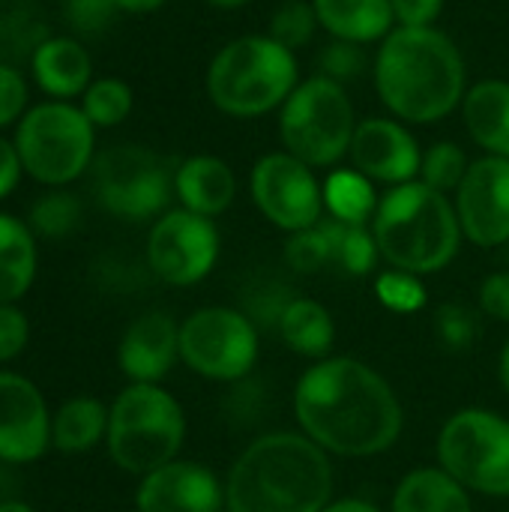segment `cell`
Instances as JSON below:
<instances>
[{
	"instance_id": "d6986e66",
	"label": "cell",
	"mask_w": 509,
	"mask_h": 512,
	"mask_svg": "<svg viewBox=\"0 0 509 512\" xmlns=\"http://www.w3.org/2000/svg\"><path fill=\"white\" fill-rule=\"evenodd\" d=\"M30 75L48 99L72 102L93 84V57L78 39L48 33L30 51Z\"/></svg>"
},
{
	"instance_id": "7a4b0ae2",
	"label": "cell",
	"mask_w": 509,
	"mask_h": 512,
	"mask_svg": "<svg viewBox=\"0 0 509 512\" xmlns=\"http://www.w3.org/2000/svg\"><path fill=\"white\" fill-rule=\"evenodd\" d=\"M372 78L384 108L408 126L441 123L468 93L465 57L438 27H393L378 42Z\"/></svg>"
},
{
	"instance_id": "7dc6e473",
	"label": "cell",
	"mask_w": 509,
	"mask_h": 512,
	"mask_svg": "<svg viewBox=\"0 0 509 512\" xmlns=\"http://www.w3.org/2000/svg\"><path fill=\"white\" fill-rule=\"evenodd\" d=\"M207 3L216 6V9H240V6H246L252 0H207Z\"/></svg>"
},
{
	"instance_id": "f546056e",
	"label": "cell",
	"mask_w": 509,
	"mask_h": 512,
	"mask_svg": "<svg viewBox=\"0 0 509 512\" xmlns=\"http://www.w3.org/2000/svg\"><path fill=\"white\" fill-rule=\"evenodd\" d=\"M81 219V204L72 192L66 189H51L42 198L33 201L27 225L36 237H48V240H60L66 234H72L78 228Z\"/></svg>"
},
{
	"instance_id": "f35d334b",
	"label": "cell",
	"mask_w": 509,
	"mask_h": 512,
	"mask_svg": "<svg viewBox=\"0 0 509 512\" xmlns=\"http://www.w3.org/2000/svg\"><path fill=\"white\" fill-rule=\"evenodd\" d=\"M30 339L27 315L15 303H0V363L15 360Z\"/></svg>"
},
{
	"instance_id": "4316f807",
	"label": "cell",
	"mask_w": 509,
	"mask_h": 512,
	"mask_svg": "<svg viewBox=\"0 0 509 512\" xmlns=\"http://www.w3.org/2000/svg\"><path fill=\"white\" fill-rule=\"evenodd\" d=\"M321 228L330 240V270L360 279L375 273L381 252L372 234V225H351L339 219H321Z\"/></svg>"
},
{
	"instance_id": "30bf717a",
	"label": "cell",
	"mask_w": 509,
	"mask_h": 512,
	"mask_svg": "<svg viewBox=\"0 0 509 512\" xmlns=\"http://www.w3.org/2000/svg\"><path fill=\"white\" fill-rule=\"evenodd\" d=\"M174 171L165 156L141 144H114L93 159L99 204L126 222L159 219L174 195Z\"/></svg>"
},
{
	"instance_id": "8d00e7d4",
	"label": "cell",
	"mask_w": 509,
	"mask_h": 512,
	"mask_svg": "<svg viewBox=\"0 0 509 512\" xmlns=\"http://www.w3.org/2000/svg\"><path fill=\"white\" fill-rule=\"evenodd\" d=\"M66 21L81 36H96L111 27L114 15L120 12L114 0H63Z\"/></svg>"
},
{
	"instance_id": "4dcf8cb0",
	"label": "cell",
	"mask_w": 509,
	"mask_h": 512,
	"mask_svg": "<svg viewBox=\"0 0 509 512\" xmlns=\"http://www.w3.org/2000/svg\"><path fill=\"white\" fill-rule=\"evenodd\" d=\"M471 162L465 156V150L453 141H435L432 147L423 150V162H420V180L444 195L456 192L468 174Z\"/></svg>"
},
{
	"instance_id": "bcb514c9",
	"label": "cell",
	"mask_w": 509,
	"mask_h": 512,
	"mask_svg": "<svg viewBox=\"0 0 509 512\" xmlns=\"http://www.w3.org/2000/svg\"><path fill=\"white\" fill-rule=\"evenodd\" d=\"M0 512H33V507L24 501H0Z\"/></svg>"
},
{
	"instance_id": "836d02e7",
	"label": "cell",
	"mask_w": 509,
	"mask_h": 512,
	"mask_svg": "<svg viewBox=\"0 0 509 512\" xmlns=\"http://www.w3.org/2000/svg\"><path fill=\"white\" fill-rule=\"evenodd\" d=\"M285 264L294 273H303V276H315L321 270H330V240H327L321 222L306 228V231L288 234V240H285Z\"/></svg>"
},
{
	"instance_id": "e0dca14e",
	"label": "cell",
	"mask_w": 509,
	"mask_h": 512,
	"mask_svg": "<svg viewBox=\"0 0 509 512\" xmlns=\"http://www.w3.org/2000/svg\"><path fill=\"white\" fill-rule=\"evenodd\" d=\"M138 512H222L225 483L198 462H168L141 477L135 492Z\"/></svg>"
},
{
	"instance_id": "ab89813d",
	"label": "cell",
	"mask_w": 509,
	"mask_h": 512,
	"mask_svg": "<svg viewBox=\"0 0 509 512\" xmlns=\"http://www.w3.org/2000/svg\"><path fill=\"white\" fill-rule=\"evenodd\" d=\"M447 0H390L396 27H435Z\"/></svg>"
},
{
	"instance_id": "277c9868",
	"label": "cell",
	"mask_w": 509,
	"mask_h": 512,
	"mask_svg": "<svg viewBox=\"0 0 509 512\" xmlns=\"http://www.w3.org/2000/svg\"><path fill=\"white\" fill-rule=\"evenodd\" d=\"M372 234L381 261L414 276H429L450 267L465 240L450 195L426 186L423 180L393 186L381 195Z\"/></svg>"
},
{
	"instance_id": "ee69618b",
	"label": "cell",
	"mask_w": 509,
	"mask_h": 512,
	"mask_svg": "<svg viewBox=\"0 0 509 512\" xmlns=\"http://www.w3.org/2000/svg\"><path fill=\"white\" fill-rule=\"evenodd\" d=\"M120 12H132V15H144V12H156L159 6H165V0H114Z\"/></svg>"
},
{
	"instance_id": "3957f363",
	"label": "cell",
	"mask_w": 509,
	"mask_h": 512,
	"mask_svg": "<svg viewBox=\"0 0 509 512\" xmlns=\"http://www.w3.org/2000/svg\"><path fill=\"white\" fill-rule=\"evenodd\" d=\"M330 501V453L303 432L255 438L225 477V512H321Z\"/></svg>"
},
{
	"instance_id": "7c38bea8",
	"label": "cell",
	"mask_w": 509,
	"mask_h": 512,
	"mask_svg": "<svg viewBox=\"0 0 509 512\" xmlns=\"http://www.w3.org/2000/svg\"><path fill=\"white\" fill-rule=\"evenodd\" d=\"M249 192L258 213L285 234L306 231L324 219V183L315 168L276 150L261 156L249 174Z\"/></svg>"
},
{
	"instance_id": "44dd1931",
	"label": "cell",
	"mask_w": 509,
	"mask_h": 512,
	"mask_svg": "<svg viewBox=\"0 0 509 512\" xmlns=\"http://www.w3.org/2000/svg\"><path fill=\"white\" fill-rule=\"evenodd\" d=\"M462 120L486 156L509 159V81L486 78L471 84L462 99Z\"/></svg>"
},
{
	"instance_id": "4fadbf2b",
	"label": "cell",
	"mask_w": 509,
	"mask_h": 512,
	"mask_svg": "<svg viewBox=\"0 0 509 512\" xmlns=\"http://www.w3.org/2000/svg\"><path fill=\"white\" fill-rule=\"evenodd\" d=\"M219 228L192 210H165L147 234V264L156 279L174 288L204 282L219 261Z\"/></svg>"
},
{
	"instance_id": "b9f144b4",
	"label": "cell",
	"mask_w": 509,
	"mask_h": 512,
	"mask_svg": "<svg viewBox=\"0 0 509 512\" xmlns=\"http://www.w3.org/2000/svg\"><path fill=\"white\" fill-rule=\"evenodd\" d=\"M21 174H24V165H21V156L15 150V141L0 135V201L6 195H12V189L18 186Z\"/></svg>"
},
{
	"instance_id": "d4e9b609",
	"label": "cell",
	"mask_w": 509,
	"mask_h": 512,
	"mask_svg": "<svg viewBox=\"0 0 509 512\" xmlns=\"http://www.w3.org/2000/svg\"><path fill=\"white\" fill-rule=\"evenodd\" d=\"M36 234L27 222L0 213V303H18L36 279Z\"/></svg>"
},
{
	"instance_id": "8fae6325",
	"label": "cell",
	"mask_w": 509,
	"mask_h": 512,
	"mask_svg": "<svg viewBox=\"0 0 509 512\" xmlns=\"http://www.w3.org/2000/svg\"><path fill=\"white\" fill-rule=\"evenodd\" d=\"M258 330L231 306L195 309L180 324V360L207 381H243L258 363Z\"/></svg>"
},
{
	"instance_id": "7bdbcfd3",
	"label": "cell",
	"mask_w": 509,
	"mask_h": 512,
	"mask_svg": "<svg viewBox=\"0 0 509 512\" xmlns=\"http://www.w3.org/2000/svg\"><path fill=\"white\" fill-rule=\"evenodd\" d=\"M321 512H381L372 501H363V498H339V501H330Z\"/></svg>"
},
{
	"instance_id": "d590c367",
	"label": "cell",
	"mask_w": 509,
	"mask_h": 512,
	"mask_svg": "<svg viewBox=\"0 0 509 512\" xmlns=\"http://www.w3.org/2000/svg\"><path fill=\"white\" fill-rule=\"evenodd\" d=\"M318 63H321V72L318 75H327V78L345 84V81L357 78L366 69V51H363V45L342 42V39H330V45H324Z\"/></svg>"
},
{
	"instance_id": "603a6c76",
	"label": "cell",
	"mask_w": 509,
	"mask_h": 512,
	"mask_svg": "<svg viewBox=\"0 0 509 512\" xmlns=\"http://www.w3.org/2000/svg\"><path fill=\"white\" fill-rule=\"evenodd\" d=\"M276 327L282 342L306 357V360H327L333 357V345H336V321L330 315L327 306H321L318 300L309 297H294L288 303H282L279 315H276Z\"/></svg>"
},
{
	"instance_id": "5b68a950",
	"label": "cell",
	"mask_w": 509,
	"mask_h": 512,
	"mask_svg": "<svg viewBox=\"0 0 509 512\" xmlns=\"http://www.w3.org/2000/svg\"><path fill=\"white\" fill-rule=\"evenodd\" d=\"M300 84L294 51L267 33H249L225 42L204 75L210 102L228 117H261L285 105Z\"/></svg>"
},
{
	"instance_id": "83f0119b",
	"label": "cell",
	"mask_w": 509,
	"mask_h": 512,
	"mask_svg": "<svg viewBox=\"0 0 509 512\" xmlns=\"http://www.w3.org/2000/svg\"><path fill=\"white\" fill-rule=\"evenodd\" d=\"M378 192L369 177H363L357 168H339L330 171L324 180V210L330 219L351 222V225H372L378 210Z\"/></svg>"
},
{
	"instance_id": "1f68e13d",
	"label": "cell",
	"mask_w": 509,
	"mask_h": 512,
	"mask_svg": "<svg viewBox=\"0 0 509 512\" xmlns=\"http://www.w3.org/2000/svg\"><path fill=\"white\" fill-rule=\"evenodd\" d=\"M318 27L321 24H318L312 0H285L270 15L267 36L276 39L279 45H285L288 51H300V48H306L315 39Z\"/></svg>"
},
{
	"instance_id": "8992f818",
	"label": "cell",
	"mask_w": 509,
	"mask_h": 512,
	"mask_svg": "<svg viewBox=\"0 0 509 512\" xmlns=\"http://www.w3.org/2000/svg\"><path fill=\"white\" fill-rule=\"evenodd\" d=\"M186 438L180 402L159 384H129L108 408V456L135 477L177 459Z\"/></svg>"
},
{
	"instance_id": "e575fe53",
	"label": "cell",
	"mask_w": 509,
	"mask_h": 512,
	"mask_svg": "<svg viewBox=\"0 0 509 512\" xmlns=\"http://www.w3.org/2000/svg\"><path fill=\"white\" fill-rule=\"evenodd\" d=\"M435 330H438V339L444 342V348H450V351H468L474 345V339H477V321L459 303L438 306Z\"/></svg>"
},
{
	"instance_id": "484cf974",
	"label": "cell",
	"mask_w": 509,
	"mask_h": 512,
	"mask_svg": "<svg viewBox=\"0 0 509 512\" xmlns=\"http://www.w3.org/2000/svg\"><path fill=\"white\" fill-rule=\"evenodd\" d=\"M108 435V408L93 396H75L51 417V447L60 453H87Z\"/></svg>"
},
{
	"instance_id": "9c48e42d",
	"label": "cell",
	"mask_w": 509,
	"mask_h": 512,
	"mask_svg": "<svg viewBox=\"0 0 509 512\" xmlns=\"http://www.w3.org/2000/svg\"><path fill=\"white\" fill-rule=\"evenodd\" d=\"M438 465L468 492L509 498V420L489 408H462L438 432Z\"/></svg>"
},
{
	"instance_id": "6da1fadb",
	"label": "cell",
	"mask_w": 509,
	"mask_h": 512,
	"mask_svg": "<svg viewBox=\"0 0 509 512\" xmlns=\"http://www.w3.org/2000/svg\"><path fill=\"white\" fill-rule=\"evenodd\" d=\"M294 417L306 438L342 459L381 456L405 429L396 390L357 357L312 363L294 387Z\"/></svg>"
},
{
	"instance_id": "ba28073f",
	"label": "cell",
	"mask_w": 509,
	"mask_h": 512,
	"mask_svg": "<svg viewBox=\"0 0 509 512\" xmlns=\"http://www.w3.org/2000/svg\"><path fill=\"white\" fill-rule=\"evenodd\" d=\"M357 123L345 84L312 75L279 108V141L309 168H333L348 156Z\"/></svg>"
},
{
	"instance_id": "ffe728a7",
	"label": "cell",
	"mask_w": 509,
	"mask_h": 512,
	"mask_svg": "<svg viewBox=\"0 0 509 512\" xmlns=\"http://www.w3.org/2000/svg\"><path fill=\"white\" fill-rule=\"evenodd\" d=\"M174 195L183 210L216 219L237 198V177L231 165L219 156L198 153L177 165L174 171Z\"/></svg>"
},
{
	"instance_id": "f1b7e54d",
	"label": "cell",
	"mask_w": 509,
	"mask_h": 512,
	"mask_svg": "<svg viewBox=\"0 0 509 512\" xmlns=\"http://www.w3.org/2000/svg\"><path fill=\"white\" fill-rule=\"evenodd\" d=\"M135 96L123 78H93L81 96V111L96 129H114L132 114Z\"/></svg>"
},
{
	"instance_id": "74e56055",
	"label": "cell",
	"mask_w": 509,
	"mask_h": 512,
	"mask_svg": "<svg viewBox=\"0 0 509 512\" xmlns=\"http://www.w3.org/2000/svg\"><path fill=\"white\" fill-rule=\"evenodd\" d=\"M27 96H30V87H27V78L21 75V69L0 60V129L15 126L24 117Z\"/></svg>"
},
{
	"instance_id": "5bb4252c",
	"label": "cell",
	"mask_w": 509,
	"mask_h": 512,
	"mask_svg": "<svg viewBox=\"0 0 509 512\" xmlns=\"http://www.w3.org/2000/svg\"><path fill=\"white\" fill-rule=\"evenodd\" d=\"M453 204L465 240L480 249L509 243V159L480 156L471 162Z\"/></svg>"
},
{
	"instance_id": "60d3db41",
	"label": "cell",
	"mask_w": 509,
	"mask_h": 512,
	"mask_svg": "<svg viewBox=\"0 0 509 512\" xmlns=\"http://www.w3.org/2000/svg\"><path fill=\"white\" fill-rule=\"evenodd\" d=\"M480 309L489 318L509 324V270H498V273L483 279V285H480Z\"/></svg>"
},
{
	"instance_id": "2e32d148",
	"label": "cell",
	"mask_w": 509,
	"mask_h": 512,
	"mask_svg": "<svg viewBox=\"0 0 509 512\" xmlns=\"http://www.w3.org/2000/svg\"><path fill=\"white\" fill-rule=\"evenodd\" d=\"M51 447V414L33 381L0 372V462L30 465Z\"/></svg>"
},
{
	"instance_id": "52a82bcc",
	"label": "cell",
	"mask_w": 509,
	"mask_h": 512,
	"mask_svg": "<svg viewBox=\"0 0 509 512\" xmlns=\"http://www.w3.org/2000/svg\"><path fill=\"white\" fill-rule=\"evenodd\" d=\"M15 150L24 174L48 189L75 183L96 159V126L81 105L45 99L15 123Z\"/></svg>"
},
{
	"instance_id": "9a60e30c",
	"label": "cell",
	"mask_w": 509,
	"mask_h": 512,
	"mask_svg": "<svg viewBox=\"0 0 509 512\" xmlns=\"http://www.w3.org/2000/svg\"><path fill=\"white\" fill-rule=\"evenodd\" d=\"M348 159L351 168H357L363 177L393 189L420 180L423 150L408 123L396 117H366L354 129Z\"/></svg>"
},
{
	"instance_id": "7402d4cb",
	"label": "cell",
	"mask_w": 509,
	"mask_h": 512,
	"mask_svg": "<svg viewBox=\"0 0 509 512\" xmlns=\"http://www.w3.org/2000/svg\"><path fill=\"white\" fill-rule=\"evenodd\" d=\"M318 24L342 42H384L396 27L390 0H312Z\"/></svg>"
},
{
	"instance_id": "ac0fdd59",
	"label": "cell",
	"mask_w": 509,
	"mask_h": 512,
	"mask_svg": "<svg viewBox=\"0 0 509 512\" xmlns=\"http://www.w3.org/2000/svg\"><path fill=\"white\" fill-rule=\"evenodd\" d=\"M180 360V324L168 312L135 318L117 348L120 372L129 384H159Z\"/></svg>"
},
{
	"instance_id": "f6af8a7d",
	"label": "cell",
	"mask_w": 509,
	"mask_h": 512,
	"mask_svg": "<svg viewBox=\"0 0 509 512\" xmlns=\"http://www.w3.org/2000/svg\"><path fill=\"white\" fill-rule=\"evenodd\" d=\"M498 381H501L504 393L509 396V339L507 345L501 348V357H498Z\"/></svg>"
},
{
	"instance_id": "cb8c5ba5",
	"label": "cell",
	"mask_w": 509,
	"mask_h": 512,
	"mask_svg": "<svg viewBox=\"0 0 509 512\" xmlns=\"http://www.w3.org/2000/svg\"><path fill=\"white\" fill-rule=\"evenodd\" d=\"M390 512H474L471 492L441 465L414 468L393 492Z\"/></svg>"
},
{
	"instance_id": "d6a6232c",
	"label": "cell",
	"mask_w": 509,
	"mask_h": 512,
	"mask_svg": "<svg viewBox=\"0 0 509 512\" xmlns=\"http://www.w3.org/2000/svg\"><path fill=\"white\" fill-rule=\"evenodd\" d=\"M375 297H378V303L384 309H390L396 315H414L429 303L423 276H414V273H405V270H396V267L378 273Z\"/></svg>"
}]
</instances>
